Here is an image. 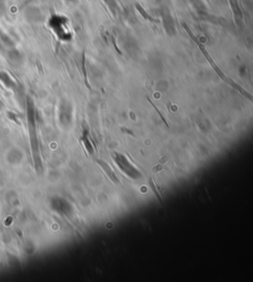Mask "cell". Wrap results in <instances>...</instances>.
I'll list each match as a JSON object with an SVG mask.
<instances>
[{"label":"cell","mask_w":253,"mask_h":282,"mask_svg":"<svg viewBox=\"0 0 253 282\" xmlns=\"http://www.w3.org/2000/svg\"><path fill=\"white\" fill-rule=\"evenodd\" d=\"M113 157H114V161L116 162V164L120 167V169L126 175H128L129 177L133 178H137L141 176L140 171L137 170L132 164H130V162L126 158L125 155L120 154V153H114Z\"/></svg>","instance_id":"6da1fadb"},{"label":"cell","mask_w":253,"mask_h":282,"mask_svg":"<svg viewBox=\"0 0 253 282\" xmlns=\"http://www.w3.org/2000/svg\"><path fill=\"white\" fill-rule=\"evenodd\" d=\"M0 82L3 83L4 86L7 87V88H13L15 86L13 78L7 72H3V71H0Z\"/></svg>","instance_id":"7a4b0ae2"},{"label":"cell","mask_w":253,"mask_h":282,"mask_svg":"<svg viewBox=\"0 0 253 282\" xmlns=\"http://www.w3.org/2000/svg\"><path fill=\"white\" fill-rule=\"evenodd\" d=\"M98 162V164L100 165L102 168H103V170H105V172H106V174L108 175V177L112 180L114 182H116V184H118V182H120V181H119V178H117V176H116V174H115L112 170H111V168L109 167V165L107 164V163H105L104 161H97Z\"/></svg>","instance_id":"3957f363"},{"label":"cell","mask_w":253,"mask_h":282,"mask_svg":"<svg viewBox=\"0 0 253 282\" xmlns=\"http://www.w3.org/2000/svg\"><path fill=\"white\" fill-rule=\"evenodd\" d=\"M82 141H83V143H84V146H85L86 150L88 151V153L90 155H92L93 152H94V151H93V145L90 143V141L88 139V136H87V132L86 131H84V135H83V137H82Z\"/></svg>","instance_id":"277c9868"}]
</instances>
